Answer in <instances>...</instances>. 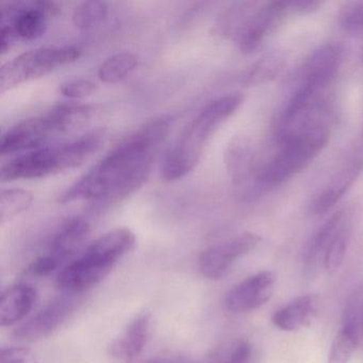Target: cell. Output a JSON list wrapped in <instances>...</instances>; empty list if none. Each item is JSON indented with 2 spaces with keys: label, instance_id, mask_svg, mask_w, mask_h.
Instances as JSON below:
<instances>
[{
  "label": "cell",
  "instance_id": "5bb4252c",
  "mask_svg": "<svg viewBox=\"0 0 363 363\" xmlns=\"http://www.w3.org/2000/svg\"><path fill=\"white\" fill-rule=\"evenodd\" d=\"M363 172V150L346 162L312 199L310 212L314 216H324L330 211L350 190Z\"/></svg>",
  "mask_w": 363,
  "mask_h": 363
},
{
  "label": "cell",
  "instance_id": "d6986e66",
  "mask_svg": "<svg viewBox=\"0 0 363 363\" xmlns=\"http://www.w3.org/2000/svg\"><path fill=\"white\" fill-rule=\"evenodd\" d=\"M318 298L314 295H303L278 309L272 322L282 331H296L308 326L315 315Z\"/></svg>",
  "mask_w": 363,
  "mask_h": 363
},
{
  "label": "cell",
  "instance_id": "8fae6325",
  "mask_svg": "<svg viewBox=\"0 0 363 363\" xmlns=\"http://www.w3.org/2000/svg\"><path fill=\"white\" fill-rule=\"evenodd\" d=\"M292 16L288 0L269 1L259 6L245 30L237 39V44L243 54L250 55L258 50L263 42L275 33Z\"/></svg>",
  "mask_w": 363,
  "mask_h": 363
},
{
  "label": "cell",
  "instance_id": "5b68a950",
  "mask_svg": "<svg viewBox=\"0 0 363 363\" xmlns=\"http://www.w3.org/2000/svg\"><path fill=\"white\" fill-rule=\"evenodd\" d=\"M92 113V107L84 104L55 106L45 113L27 118L8 129L1 138L0 154L10 156L43 147L52 135L84 126Z\"/></svg>",
  "mask_w": 363,
  "mask_h": 363
},
{
  "label": "cell",
  "instance_id": "44dd1931",
  "mask_svg": "<svg viewBox=\"0 0 363 363\" xmlns=\"http://www.w3.org/2000/svg\"><path fill=\"white\" fill-rule=\"evenodd\" d=\"M286 65V55L281 50H273L263 55L250 65L241 76L242 84L258 86L275 80Z\"/></svg>",
  "mask_w": 363,
  "mask_h": 363
},
{
  "label": "cell",
  "instance_id": "603a6c76",
  "mask_svg": "<svg viewBox=\"0 0 363 363\" xmlns=\"http://www.w3.org/2000/svg\"><path fill=\"white\" fill-rule=\"evenodd\" d=\"M139 65V57L133 52H116L101 63L99 69V78L104 84H118L128 77Z\"/></svg>",
  "mask_w": 363,
  "mask_h": 363
},
{
  "label": "cell",
  "instance_id": "7402d4cb",
  "mask_svg": "<svg viewBox=\"0 0 363 363\" xmlns=\"http://www.w3.org/2000/svg\"><path fill=\"white\" fill-rule=\"evenodd\" d=\"M259 6H260L259 4L250 3V1L233 4L218 18L216 26V33L237 41L238 38L250 24Z\"/></svg>",
  "mask_w": 363,
  "mask_h": 363
},
{
  "label": "cell",
  "instance_id": "3957f363",
  "mask_svg": "<svg viewBox=\"0 0 363 363\" xmlns=\"http://www.w3.org/2000/svg\"><path fill=\"white\" fill-rule=\"evenodd\" d=\"M135 245V235L126 227L104 233L60 272L57 286L65 294H82L101 284Z\"/></svg>",
  "mask_w": 363,
  "mask_h": 363
},
{
  "label": "cell",
  "instance_id": "d6a6232c",
  "mask_svg": "<svg viewBox=\"0 0 363 363\" xmlns=\"http://www.w3.org/2000/svg\"><path fill=\"white\" fill-rule=\"evenodd\" d=\"M288 5L291 14L303 16L318 11L324 3L318 0H288Z\"/></svg>",
  "mask_w": 363,
  "mask_h": 363
},
{
  "label": "cell",
  "instance_id": "9a60e30c",
  "mask_svg": "<svg viewBox=\"0 0 363 363\" xmlns=\"http://www.w3.org/2000/svg\"><path fill=\"white\" fill-rule=\"evenodd\" d=\"M152 315L144 311L135 316L120 337L108 345V352L114 358L131 362L141 354L150 337Z\"/></svg>",
  "mask_w": 363,
  "mask_h": 363
},
{
  "label": "cell",
  "instance_id": "7a4b0ae2",
  "mask_svg": "<svg viewBox=\"0 0 363 363\" xmlns=\"http://www.w3.org/2000/svg\"><path fill=\"white\" fill-rule=\"evenodd\" d=\"M241 93H229L206 104L184 127L165 156L162 176L167 182L182 179L193 171L214 133L241 107Z\"/></svg>",
  "mask_w": 363,
  "mask_h": 363
},
{
  "label": "cell",
  "instance_id": "4fadbf2b",
  "mask_svg": "<svg viewBox=\"0 0 363 363\" xmlns=\"http://www.w3.org/2000/svg\"><path fill=\"white\" fill-rule=\"evenodd\" d=\"M345 52V48L340 42H328L318 46L301 65L296 82L333 86Z\"/></svg>",
  "mask_w": 363,
  "mask_h": 363
},
{
  "label": "cell",
  "instance_id": "cb8c5ba5",
  "mask_svg": "<svg viewBox=\"0 0 363 363\" xmlns=\"http://www.w3.org/2000/svg\"><path fill=\"white\" fill-rule=\"evenodd\" d=\"M341 327L352 335L358 348H363V286L346 301Z\"/></svg>",
  "mask_w": 363,
  "mask_h": 363
},
{
  "label": "cell",
  "instance_id": "ffe728a7",
  "mask_svg": "<svg viewBox=\"0 0 363 363\" xmlns=\"http://www.w3.org/2000/svg\"><path fill=\"white\" fill-rule=\"evenodd\" d=\"M346 218L345 210H339L331 214L322 225L320 228L312 235V237L308 240L303 248V259L306 265L315 264L318 259L324 258L325 252L328 248L329 244L333 241L335 235H337L339 229Z\"/></svg>",
  "mask_w": 363,
  "mask_h": 363
},
{
  "label": "cell",
  "instance_id": "e0dca14e",
  "mask_svg": "<svg viewBox=\"0 0 363 363\" xmlns=\"http://www.w3.org/2000/svg\"><path fill=\"white\" fill-rule=\"evenodd\" d=\"M37 296V291L30 284H14L4 291L0 299V326L10 327L26 318Z\"/></svg>",
  "mask_w": 363,
  "mask_h": 363
},
{
  "label": "cell",
  "instance_id": "f1b7e54d",
  "mask_svg": "<svg viewBox=\"0 0 363 363\" xmlns=\"http://www.w3.org/2000/svg\"><path fill=\"white\" fill-rule=\"evenodd\" d=\"M358 345L344 328H340L329 350L328 363H348Z\"/></svg>",
  "mask_w": 363,
  "mask_h": 363
},
{
  "label": "cell",
  "instance_id": "52a82bcc",
  "mask_svg": "<svg viewBox=\"0 0 363 363\" xmlns=\"http://www.w3.org/2000/svg\"><path fill=\"white\" fill-rule=\"evenodd\" d=\"M82 50L74 45L44 46L29 50L1 65L0 92L48 75L50 72L75 62Z\"/></svg>",
  "mask_w": 363,
  "mask_h": 363
},
{
  "label": "cell",
  "instance_id": "836d02e7",
  "mask_svg": "<svg viewBox=\"0 0 363 363\" xmlns=\"http://www.w3.org/2000/svg\"><path fill=\"white\" fill-rule=\"evenodd\" d=\"M252 360V347L245 341L239 342L229 354L225 363H250Z\"/></svg>",
  "mask_w": 363,
  "mask_h": 363
},
{
  "label": "cell",
  "instance_id": "4316f807",
  "mask_svg": "<svg viewBox=\"0 0 363 363\" xmlns=\"http://www.w3.org/2000/svg\"><path fill=\"white\" fill-rule=\"evenodd\" d=\"M350 235H352V228L350 223L346 220L329 244L323 258L325 269L329 273L337 271L343 264L346 252L350 245Z\"/></svg>",
  "mask_w": 363,
  "mask_h": 363
},
{
  "label": "cell",
  "instance_id": "e575fe53",
  "mask_svg": "<svg viewBox=\"0 0 363 363\" xmlns=\"http://www.w3.org/2000/svg\"><path fill=\"white\" fill-rule=\"evenodd\" d=\"M146 363H194L190 359L178 354H169V356H158L150 359Z\"/></svg>",
  "mask_w": 363,
  "mask_h": 363
},
{
  "label": "cell",
  "instance_id": "6da1fadb",
  "mask_svg": "<svg viewBox=\"0 0 363 363\" xmlns=\"http://www.w3.org/2000/svg\"><path fill=\"white\" fill-rule=\"evenodd\" d=\"M169 130V116L148 121L69 186L59 196V203L88 201L96 210L122 203L147 182Z\"/></svg>",
  "mask_w": 363,
  "mask_h": 363
},
{
  "label": "cell",
  "instance_id": "ba28073f",
  "mask_svg": "<svg viewBox=\"0 0 363 363\" xmlns=\"http://www.w3.org/2000/svg\"><path fill=\"white\" fill-rule=\"evenodd\" d=\"M59 13L52 1L9 4L1 8L0 16V52L6 54L18 41H33L41 37L48 22Z\"/></svg>",
  "mask_w": 363,
  "mask_h": 363
},
{
  "label": "cell",
  "instance_id": "9c48e42d",
  "mask_svg": "<svg viewBox=\"0 0 363 363\" xmlns=\"http://www.w3.org/2000/svg\"><path fill=\"white\" fill-rule=\"evenodd\" d=\"M260 242L261 237L257 233H243L208 248L199 257V267L201 275L207 279H220L228 274L238 259L250 254Z\"/></svg>",
  "mask_w": 363,
  "mask_h": 363
},
{
  "label": "cell",
  "instance_id": "1f68e13d",
  "mask_svg": "<svg viewBox=\"0 0 363 363\" xmlns=\"http://www.w3.org/2000/svg\"><path fill=\"white\" fill-rule=\"evenodd\" d=\"M61 264L62 263L60 261L57 260L50 255H42L29 265L28 273L35 277H45L56 271Z\"/></svg>",
  "mask_w": 363,
  "mask_h": 363
},
{
  "label": "cell",
  "instance_id": "4dcf8cb0",
  "mask_svg": "<svg viewBox=\"0 0 363 363\" xmlns=\"http://www.w3.org/2000/svg\"><path fill=\"white\" fill-rule=\"evenodd\" d=\"M0 363H38V361L30 348L12 346L1 350Z\"/></svg>",
  "mask_w": 363,
  "mask_h": 363
},
{
  "label": "cell",
  "instance_id": "f546056e",
  "mask_svg": "<svg viewBox=\"0 0 363 363\" xmlns=\"http://www.w3.org/2000/svg\"><path fill=\"white\" fill-rule=\"evenodd\" d=\"M96 84L84 78L67 80L59 86L61 94L71 99H80L90 96L96 91Z\"/></svg>",
  "mask_w": 363,
  "mask_h": 363
},
{
  "label": "cell",
  "instance_id": "83f0119b",
  "mask_svg": "<svg viewBox=\"0 0 363 363\" xmlns=\"http://www.w3.org/2000/svg\"><path fill=\"white\" fill-rule=\"evenodd\" d=\"M337 24L348 35H363V0L343 4L337 13Z\"/></svg>",
  "mask_w": 363,
  "mask_h": 363
},
{
  "label": "cell",
  "instance_id": "8992f818",
  "mask_svg": "<svg viewBox=\"0 0 363 363\" xmlns=\"http://www.w3.org/2000/svg\"><path fill=\"white\" fill-rule=\"evenodd\" d=\"M331 128L318 129L286 140L279 145L275 156L257 173L262 186H278L288 182L306 169L328 143Z\"/></svg>",
  "mask_w": 363,
  "mask_h": 363
},
{
  "label": "cell",
  "instance_id": "484cf974",
  "mask_svg": "<svg viewBox=\"0 0 363 363\" xmlns=\"http://www.w3.org/2000/svg\"><path fill=\"white\" fill-rule=\"evenodd\" d=\"M107 3L99 0H89L80 4L73 12V24L82 30H90L99 26L108 16Z\"/></svg>",
  "mask_w": 363,
  "mask_h": 363
},
{
  "label": "cell",
  "instance_id": "d4e9b609",
  "mask_svg": "<svg viewBox=\"0 0 363 363\" xmlns=\"http://www.w3.org/2000/svg\"><path fill=\"white\" fill-rule=\"evenodd\" d=\"M33 194L23 189H8L0 194V220L1 223L12 220L23 213L33 205Z\"/></svg>",
  "mask_w": 363,
  "mask_h": 363
},
{
  "label": "cell",
  "instance_id": "7c38bea8",
  "mask_svg": "<svg viewBox=\"0 0 363 363\" xmlns=\"http://www.w3.org/2000/svg\"><path fill=\"white\" fill-rule=\"evenodd\" d=\"M275 282V274L271 271L259 272L245 278L225 295V308L233 313L258 309L273 296Z\"/></svg>",
  "mask_w": 363,
  "mask_h": 363
},
{
  "label": "cell",
  "instance_id": "ac0fdd59",
  "mask_svg": "<svg viewBox=\"0 0 363 363\" xmlns=\"http://www.w3.org/2000/svg\"><path fill=\"white\" fill-rule=\"evenodd\" d=\"M90 224L82 218H73L61 225L48 246V255L65 262L82 245L89 233Z\"/></svg>",
  "mask_w": 363,
  "mask_h": 363
},
{
  "label": "cell",
  "instance_id": "277c9868",
  "mask_svg": "<svg viewBox=\"0 0 363 363\" xmlns=\"http://www.w3.org/2000/svg\"><path fill=\"white\" fill-rule=\"evenodd\" d=\"M104 138L105 131L97 129L65 143L23 152L3 164L0 179H37L79 167L99 150Z\"/></svg>",
  "mask_w": 363,
  "mask_h": 363
},
{
  "label": "cell",
  "instance_id": "2e32d148",
  "mask_svg": "<svg viewBox=\"0 0 363 363\" xmlns=\"http://www.w3.org/2000/svg\"><path fill=\"white\" fill-rule=\"evenodd\" d=\"M227 173L233 184L242 186L257 177L256 154L252 140L246 135H235L229 142L224 152Z\"/></svg>",
  "mask_w": 363,
  "mask_h": 363
},
{
  "label": "cell",
  "instance_id": "30bf717a",
  "mask_svg": "<svg viewBox=\"0 0 363 363\" xmlns=\"http://www.w3.org/2000/svg\"><path fill=\"white\" fill-rule=\"evenodd\" d=\"M79 295L65 294L40 310L35 316L21 325L16 331V339L23 342H35L52 335L75 312Z\"/></svg>",
  "mask_w": 363,
  "mask_h": 363
}]
</instances>
